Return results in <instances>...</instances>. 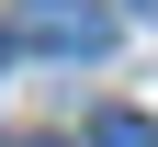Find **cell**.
Masks as SVG:
<instances>
[{
	"label": "cell",
	"instance_id": "6da1fadb",
	"mask_svg": "<svg viewBox=\"0 0 158 147\" xmlns=\"http://www.w3.org/2000/svg\"><path fill=\"white\" fill-rule=\"evenodd\" d=\"M11 45H34V57H102L113 45V11L102 0H23L11 11Z\"/></svg>",
	"mask_w": 158,
	"mask_h": 147
},
{
	"label": "cell",
	"instance_id": "7a4b0ae2",
	"mask_svg": "<svg viewBox=\"0 0 158 147\" xmlns=\"http://www.w3.org/2000/svg\"><path fill=\"white\" fill-rule=\"evenodd\" d=\"M90 147H158V124H147V113H102V124H90Z\"/></svg>",
	"mask_w": 158,
	"mask_h": 147
},
{
	"label": "cell",
	"instance_id": "3957f363",
	"mask_svg": "<svg viewBox=\"0 0 158 147\" xmlns=\"http://www.w3.org/2000/svg\"><path fill=\"white\" fill-rule=\"evenodd\" d=\"M124 11H135V23H158V0H124Z\"/></svg>",
	"mask_w": 158,
	"mask_h": 147
},
{
	"label": "cell",
	"instance_id": "277c9868",
	"mask_svg": "<svg viewBox=\"0 0 158 147\" xmlns=\"http://www.w3.org/2000/svg\"><path fill=\"white\" fill-rule=\"evenodd\" d=\"M34 147H56V136H34Z\"/></svg>",
	"mask_w": 158,
	"mask_h": 147
}]
</instances>
